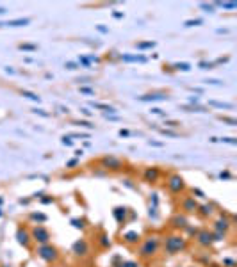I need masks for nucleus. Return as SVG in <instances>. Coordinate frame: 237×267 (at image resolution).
I'll use <instances>...</instances> for the list:
<instances>
[{
	"label": "nucleus",
	"mask_w": 237,
	"mask_h": 267,
	"mask_svg": "<svg viewBox=\"0 0 237 267\" xmlns=\"http://www.w3.org/2000/svg\"><path fill=\"white\" fill-rule=\"evenodd\" d=\"M120 136H121V137H128V136H130V132H128V130H123V128H121V130H120Z\"/></svg>",
	"instance_id": "50"
},
{
	"label": "nucleus",
	"mask_w": 237,
	"mask_h": 267,
	"mask_svg": "<svg viewBox=\"0 0 237 267\" xmlns=\"http://www.w3.org/2000/svg\"><path fill=\"white\" fill-rule=\"evenodd\" d=\"M202 23H203V20L195 18V20H187L185 23H184V27H198V25H202Z\"/></svg>",
	"instance_id": "26"
},
{
	"label": "nucleus",
	"mask_w": 237,
	"mask_h": 267,
	"mask_svg": "<svg viewBox=\"0 0 237 267\" xmlns=\"http://www.w3.org/2000/svg\"><path fill=\"white\" fill-rule=\"evenodd\" d=\"M96 30H98V32H102V34H107V32H109V29H107V27H102V25H98V27H96Z\"/></svg>",
	"instance_id": "45"
},
{
	"label": "nucleus",
	"mask_w": 237,
	"mask_h": 267,
	"mask_svg": "<svg viewBox=\"0 0 237 267\" xmlns=\"http://www.w3.org/2000/svg\"><path fill=\"white\" fill-rule=\"evenodd\" d=\"M164 248H166L168 253L173 255V253H177V251H180V249L185 248V239L180 237V235H169V237H166Z\"/></svg>",
	"instance_id": "1"
},
{
	"label": "nucleus",
	"mask_w": 237,
	"mask_h": 267,
	"mask_svg": "<svg viewBox=\"0 0 237 267\" xmlns=\"http://www.w3.org/2000/svg\"><path fill=\"white\" fill-rule=\"evenodd\" d=\"M226 32H228L226 29H218V34H226Z\"/></svg>",
	"instance_id": "57"
},
{
	"label": "nucleus",
	"mask_w": 237,
	"mask_h": 267,
	"mask_svg": "<svg viewBox=\"0 0 237 267\" xmlns=\"http://www.w3.org/2000/svg\"><path fill=\"white\" fill-rule=\"evenodd\" d=\"M91 107L103 110V112H105L107 116H109V114H114V112H116V109H114V107H111V105H105V103H98V102H91Z\"/></svg>",
	"instance_id": "15"
},
{
	"label": "nucleus",
	"mask_w": 237,
	"mask_h": 267,
	"mask_svg": "<svg viewBox=\"0 0 237 267\" xmlns=\"http://www.w3.org/2000/svg\"><path fill=\"white\" fill-rule=\"evenodd\" d=\"M209 105L218 107V109H233V103H225V102H216V100H209Z\"/></svg>",
	"instance_id": "22"
},
{
	"label": "nucleus",
	"mask_w": 237,
	"mask_h": 267,
	"mask_svg": "<svg viewBox=\"0 0 237 267\" xmlns=\"http://www.w3.org/2000/svg\"><path fill=\"white\" fill-rule=\"evenodd\" d=\"M71 225H73L75 228L82 230V228H84V221H82V219H71Z\"/></svg>",
	"instance_id": "31"
},
{
	"label": "nucleus",
	"mask_w": 237,
	"mask_h": 267,
	"mask_svg": "<svg viewBox=\"0 0 237 267\" xmlns=\"http://www.w3.org/2000/svg\"><path fill=\"white\" fill-rule=\"evenodd\" d=\"M207 84H214V85H219L221 84V80H216V78H210V80H205Z\"/></svg>",
	"instance_id": "47"
},
{
	"label": "nucleus",
	"mask_w": 237,
	"mask_h": 267,
	"mask_svg": "<svg viewBox=\"0 0 237 267\" xmlns=\"http://www.w3.org/2000/svg\"><path fill=\"white\" fill-rule=\"evenodd\" d=\"M30 237L43 246V244H48V240H50V232H48L45 226H36V228L32 230V235H30Z\"/></svg>",
	"instance_id": "4"
},
{
	"label": "nucleus",
	"mask_w": 237,
	"mask_h": 267,
	"mask_svg": "<svg viewBox=\"0 0 237 267\" xmlns=\"http://www.w3.org/2000/svg\"><path fill=\"white\" fill-rule=\"evenodd\" d=\"M223 262H225L226 265H230V267H233V265H235V263H233V260H230V258H225Z\"/></svg>",
	"instance_id": "54"
},
{
	"label": "nucleus",
	"mask_w": 237,
	"mask_h": 267,
	"mask_svg": "<svg viewBox=\"0 0 237 267\" xmlns=\"http://www.w3.org/2000/svg\"><path fill=\"white\" fill-rule=\"evenodd\" d=\"M75 125H79V126H86V128H93V125H91L89 121H75Z\"/></svg>",
	"instance_id": "34"
},
{
	"label": "nucleus",
	"mask_w": 237,
	"mask_h": 267,
	"mask_svg": "<svg viewBox=\"0 0 237 267\" xmlns=\"http://www.w3.org/2000/svg\"><path fill=\"white\" fill-rule=\"evenodd\" d=\"M118 267H139L136 262H123V263H120Z\"/></svg>",
	"instance_id": "36"
},
{
	"label": "nucleus",
	"mask_w": 237,
	"mask_h": 267,
	"mask_svg": "<svg viewBox=\"0 0 237 267\" xmlns=\"http://www.w3.org/2000/svg\"><path fill=\"white\" fill-rule=\"evenodd\" d=\"M159 169L157 167H148L146 171H144V178H146V180L148 182H155L157 180V178H159Z\"/></svg>",
	"instance_id": "16"
},
{
	"label": "nucleus",
	"mask_w": 237,
	"mask_h": 267,
	"mask_svg": "<svg viewBox=\"0 0 237 267\" xmlns=\"http://www.w3.org/2000/svg\"><path fill=\"white\" fill-rule=\"evenodd\" d=\"M100 164H102L105 169H112V171H118V169L123 167V162H121L120 159H116V157H105V159H102Z\"/></svg>",
	"instance_id": "6"
},
{
	"label": "nucleus",
	"mask_w": 237,
	"mask_h": 267,
	"mask_svg": "<svg viewBox=\"0 0 237 267\" xmlns=\"http://www.w3.org/2000/svg\"><path fill=\"white\" fill-rule=\"evenodd\" d=\"M79 62L84 66V68H89V61H88V57H79Z\"/></svg>",
	"instance_id": "35"
},
{
	"label": "nucleus",
	"mask_w": 237,
	"mask_h": 267,
	"mask_svg": "<svg viewBox=\"0 0 237 267\" xmlns=\"http://www.w3.org/2000/svg\"><path fill=\"white\" fill-rule=\"evenodd\" d=\"M18 48H20V50H23V52H36V50H37L36 44H30V43H21Z\"/></svg>",
	"instance_id": "24"
},
{
	"label": "nucleus",
	"mask_w": 237,
	"mask_h": 267,
	"mask_svg": "<svg viewBox=\"0 0 237 267\" xmlns=\"http://www.w3.org/2000/svg\"><path fill=\"white\" fill-rule=\"evenodd\" d=\"M152 114H157V116H166V114L162 112V109H159V107H154V109H152Z\"/></svg>",
	"instance_id": "39"
},
{
	"label": "nucleus",
	"mask_w": 237,
	"mask_h": 267,
	"mask_svg": "<svg viewBox=\"0 0 237 267\" xmlns=\"http://www.w3.org/2000/svg\"><path fill=\"white\" fill-rule=\"evenodd\" d=\"M171 222H173V226H175V228H185V226H187V219H185L184 215H177V217H173V221H171Z\"/></svg>",
	"instance_id": "19"
},
{
	"label": "nucleus",
	"mask_w": 237,
	"mask_h": 267,
	"mask_svg": "<svg viewBox=\"0 0 237 267\" xmlns=\"http://www.w3.org/2000/svg\"><path fill=\"white\" fill-rule=\"evenodd\" d=\"M154 47H155V41H137L136 43V48H139V50H150Z\"/></svg>",
	"instance_id": "20"
},
{
	"label": "nucleus",
	"mask_w": 237,
	"mask_h": 267,
	"mask_svg": "<svg viewBox=\"0 0 237 267\" xmlns=\"http://www.w3.org/2000/svg\"><path fill=\"white\" fill-rule=\"evenodd\" d=\"M121 61H123V62H146L148 59H146L144 55H139V54H137V55H136V54H134V55H132V54H125V55H121Z\"/></svg>",
	"instance_id": "12"
},
{
	"label": "nucleus",
	"mask_w": 237,
	"mask_h": 267,
	"mask_svg": "<svg viewBox=\"0 0 237 267\" xmlns=\"http://www.w3.org/2000/svg\"><path fill=\"white\" fill-rule=\"evenodd\" d=\"M54 199L52 198H41V203H45V205H48V203H52Z\"/></svg>",
	"instance_id": "51"
},
{
	"label": "nucleus",
	"mask_w": 237,
	"mask_h": 267,
	"mask_svg": "<svg viewBox=\"0 0 237 267\" xmlns=\"http://www.w3.org/2000/svg\"><path fill=\"white\" fill-rule=\"evenodd\" d=\"M221 121H225V123H230L232 126H235V125H237V121H235L233 118H221Z\"/></svg>",
	"instance_id": "40"
},
{
	"label": "nucleus",
	"mask_w": 237,
	"mask_h": 267,
	"mask_svg": "<svg viewBox=\"0 0 237 267\" xmlns=\"http://www.w3.org/2000/svg\"><path fill=\"white\" fill-rule=\"evenodd\" d=\"M173 68L178 70V71H189V70H191V64H187V62H175Z\"/></svg>",
	"instance_id": "25"
},
{
	"label": "nucleus",
	"mask_w": 237,
	"mask_h": 267,
	"mask_svg": "<svg viewBox=\"0 0 237 267\" xmlns=\"http://www.w3.org/2000/svg\"><path fill=\"white\" fill-rule=\"evenodd\" d=\"M37 256L43 258L45 262H55L59 253H57V249L54 246H50V244H43V246L37 248Z\"/></svg>",
	"instance_id": "3"
},
{
	"label": "nucleus",
	"mask_w": 237,
	"mask_h": 267,
	"mask_svg": "<svg viewBox=\"0 0 237 267\" xmlns=\"http://www.w3.org/2000/svg\"><path fill=\"white\" fill-rule=\"evenodd\" d=\"M228 228H230V221H228V219L221 217V219H218V221H216V232L225 233V232H228Z\"/></svg>",
	"instance_id": "17"
},
{
	"label": "nucleus",
	"mask_w": 237,
	"mask_h": 267,
	"mask_svg": "<svg viewBox=\"0 0 237 267\" xmlns=\"http://www.w3.org/2000/svg\"><path fill=\"white\" fill-rule=\"evenodd\" d=\"M73 253L75 255H79V256H82V255H86L88 253V242L86 240H77L75 244H73Z\"/></svg>",
	"instance_id": "9"
},
{
	"label": "nucleus",
	"mask_w": 237,
	"mask_h": 267,
	"mask_svg": "<svg viewBox=\"0 0 237 267\" xmlns=\"http://www.w3.org/2000/svg\"><path fill=\"white\" fill-rule=\"evenodd\" d=\"M21 96H23V98H29V100H32V102H39V100H41V98H39L36 93L27 91V89H23V91H21Z\"/></svg>",
	"instance_id": "23"
},
{
	"label": "nucleus",
	"mask_w": 237,
	"mask_h": 267,
	"mask_svg": "<svg viewBox=\"0 0 237 267\" xmlns=\"http://www.w3.org/2000/svg\"><path fill=\"white\" fill-rule=\"evenodd\" d=\"M182 208L185 210V212H196L198 210V205H196V201H195V198H187V199H184L182 201Z\"/></svg>",
	"instance_id": "13"
},
{
	"label": "nucleus",
	"mask_w": 237,
	"mask_h": 267,
	"mask_svg": "<svg viewBox=\"0 0 237 267\" xmlns=\"http://www.w3.org/2000/svg\"><path fill=\"white\" fill-rule=\"evenodd\" d=\"M198 242L202 244V246H210V244L214 242V239H212V233H210V232H207V230L200 232V233H198Z\"/></svg>",
	"instance_id": "10"
},
{
	"label": "nucleus",
	"mask_w": 237,
	"mask_h": 267,
	"mask_svg": "<svg viewBox=\"0 0 237 267\" xmlns=\"http://www.w3.org/2000/svg\"><path fill=\"white\" fill-rule=\"evenodd\" d=\"M6 11H7L6 7H0V14H6Z\"/></svg>",
	"instance_id": "58"
},
{
	"label": "nucleus",
	"mask_w": 237,
	"mask_h": 267,
	"mask_svg": "<svg viewBox=\"0 0 237 267\" xmlns=\"http://www.w3.org/2000/svg\"><path fill=\"white\" fill-rule=\"evenodd\" d=\"M192 194H196L198 198H205V196H203V192H202L200 189H192Z\"/></svg>",
	"instance_id": "49"
},
{
	"label": "nucleus",
	"mask_w": 237,
	"mask_h": 267,
	"mask_svg": "<svg viewBox=\"0 0 237 267\" xmlns=\"http://www.w3.org/2000/svg\"><path fill=\"white\" fill-rule=\"evenodd\" d=\"M150 144H154V146H162V143H157V141H150Z\"/></svg>",
	"instance_id": "56"
},
{
	"label": "nucleus",
	"mask_w": 237,
	"mask_h": 267,
	"mask_svg": "<svg viewBox=\"0 0 237 267\" xmlns=\"http://www.w3.org/2000/svg\"><path fill=\"white\" fill-rule=\"evenodd\" d=\"M80 93H84V95H93L95 91H93L91 87H80Z\"/></svg>",
	"instance_id": "41"
},
{
	"label": "nucleus",
	"mask_w": 237,
	"mask_h": 267,
	"mask_svg": "<svg viewBox=\"0 0 237 267\" xmlns=\"http://www.w3.org/2000/svg\"><path fill=\"white\" fill-rule=\"evenodd\" d=\"M161 134H164V136H169V137H177V132H171V130H161Z\"/></svg>",
	"instance_id": "38"
},
{
	"label": "nucleus",
	"mask_w": 237,
	"mask_h": 267,
	"mask_svg": "<svg viewBox=\"0 0 237 267\" xmlns=\"http://www.w3.org/2000/svg\"><path fill=\"white\" fill-rule=\"evenodd\" d=\"M30 23V18H16V20H9L6 21V27H25Z\"/></svg>",
	"instance_id": "11"
},
{
	"label": "nucleus",
	"mask_w": 237,
	"mask_h": 267,
	"mask_svg": "<svg viewBox=\"0 0 237 267\" xmlns=\"http://www.w3.org/2000/svg\"><path fill=\"white\" fill-rule=\"evenodd\" d=\"M168 189L171 191V192H180L182 189H184V180H182V176H178V174H171L169 176V180H168Z\"/></svg>",
	"instance_id": "5"
},
{
	"label": "nucleus",
	"mask_w": 237,
	"mask_h": 267,
	"mask_svg": "<svg viewBox=\"0 0 237 267\" xmlns=\"http://www.w3.org/2000/svg\"><path fill=\"white\" fill-rule=\"evenodd\" d=\"M100 246H102V248H109V246H111V240H109V237H107L105 233L100 235Z\"/></svg>",
	"instance_id": "28"
},
{
	"label": "nucleus",
	"mask_w": 237,
	"mask_h": 267,
	"mask_svg": "<svg viewBox=\"0 0 237 267\" xmlns=\"http://www.w3.org/2000/svg\"><path fill=\"white\" fill-rule=\"evenodd\" d=\"M62 144H64V146H71V144H73V141H71L70 137L64 136V137H62Z\"/></svg>",
	"instance_id": "42"
},
{
	"label": "nucleus",
	"mask_w": 237,
	"mask_h": 267,
	"mask_svg": "<svg viewBox=\"0 0 237 267\" xmlns=\"http://www.w3.org/2000/svg\"><path fill=\"white\" fill-rule=\"evenodd\" d=\"M200 208V214L202 215H212L214 214V205L212 203H205L203 207H198Z\"/></svg>",
	"instance_id": "21"
},
{
	"label": "nucleus",
	"mask_w": 237,
	"mask_h": 267,
	"mask_svg": "<svg viewBox=\"0 0 237 267\" xmlns=\"http://www.w3.org/2000/svg\"><path fill=\"white\" fill-rule=\"evenodd\" d=\"M16 239H18V242L21 244V246L27 248L29 244H30V239H32V237L29 235V232H27L25 228H18V230H16Z\"/></svg>",
	"instance_id": "8"
},
{
	"label": "nucleus",
	"mask_w": 237,
	"mask_h": 267,
	"mask_svg": "<svg viewBox=\"0 0 237 267\" xmlns=\"http://www.w3.org/2000/svg\"><path fill=\"white\" fill-rule=\"evenodd\" d=\"M30 219H32V221H39V222H45L48 217H47L45 214H36V212H34V214H30Z\"/></svg>",
	"instance_id": "29"
},
{
	"label": "nucleus",
	"mask_w": 237,
	"mask_h": 267,
	"mask_svg": "<svg viewBox=\"0 0 237 267\" xmlns=\"http://www.w3.org/2000/svg\"><path fill=\"white\" fill-rule=\"evenodd\" d=\"M157 249H159V237L154 235V237H148L144 240V244L139 249V255L141 256H152V255L157 253Z\"/></svg>",
	"instance_id": "2"
},
{
	"label": "nucleus",
	"mask_w": 237,
	"mask_h": 267,
	"mask_svg": "<svg viewBox=\"0 0 237 267\" xmlns=\"http://www.w3.org/2000/svg\"><path fill=\"white\" fill-rule=\"evenodd\" d=\"M64 68H68V70H79L80 66L75 64V62H66V64H64Z\"/></svg>",
	"instance_id": "33"
},
{
	"label": "nucleus",
	"mask_w": 237,
	"mask_h": 267,
	"mask_svg": "<svg viewBox=\"0 0 237 267\" xmlns=\"http://www.w3.org/2000/svg\"><path fill=\"white\" fill-rule=\"evenodd\" d=\"M80 110H82V114H84V116H88V118L91 116V110H89V109H80Z\"/></svg>",
	"instance_id": "53"
},
{
	"label": "nucleus",
	"mask_w": 237,
	"mask_h": 267,
	"mask_svg": "<svg viewBox=\"0 0 237 267\" xmlns=\"http://www.w3.org/2000/svg\"><path fill=\"white\" fill-rule=\"evenodd\" d=\"M198 66H200L202 70H214V66H216V64H214V62H207V61H202Z\"/></svg>",
	"instance_id": "30"
},
{
	"label": "nucleus",
	"mask_w": 237,
	"mask_h": 267,
	"mask_svg": "<svg viewBox=\"0 0 237 267\" xmlns=\"http://www.w3.org/2000/svg\"><path fill=\"white\" fill-rule=\"evenodd\" d=\"M123 240H125L127 244H137V242L141 240V235H139L137 232H127V233L123 235Z\"/></svg>",
	"instance_id": "14"
},
{
	"label": "nucleus",
	"mask_w": 237,
	"mask_h": 267,
	"mask_svg": "<svg viewBox=\"0 0 237 267\" xmlns=\"http://www.w3.org/2000/svg\"><path fill=\"white\" fill-rule=\"evenodd\" d=\"M216 6L223 7V9H235L237 7V2H216Z\"/></svg>",
	"instance_id": "27"
},
{
	"label": "nucleus",
	"mask_w": 237,
	"mask_h": 267,
	"mask_svg": "<svg viewBox=\"0 0 237 267\" xmlns=\"http://www.w3.org/2000/svg\"><path fill=\"white\" fill-rule=\"evenodd\" d=\"M198 102H200L198 96H191V98H189V103H198Z\"/></svg>",
	"instance_id": "52"
},
{
	"label": "nucleus",
	"mask_w": 237,
	"mask_h": 267,
	"mask_svg": "<svg viewBox=\"0 0 237 267\" xmlns=\"http://www.w3.org/2000/svg\"><path fill=\"white\" fill-rule=\"evenodd\" d=\"M77 164H79V160H77V159H71V160H68L66 166H68V167H73V166H77Z\"/></svg>",
	"instance_id": "46"
},
{
	"label": "nucleus",
	"mask_w": 237,
	"mask_h": 267,
	"mask_svg": "<svg viewBox=\"0 0 237 267\" xmlns=\"http://www.w3.org/2000/svg\"><path fill=\"white\" fill-rule=\"evenodd\" d=\"M166 126H171V128H177V126H178V123H177V121H166Z\"/></svg>",
	"instance_id": "48"
},
{
	"label": "nucleus",
	"mask_w": 237,
	"mask_h": 267,
	"mask_svg": "<svg viewBox=\"0 0 237 267\" xmlns=\"http://www.w3.org/2000/svg\"><path fill=\"white\" fill-rule=\"evenodd\" d=\"M219 178H221V180H230L232 174H230L228 171H223V173H219Z\"/></svg>",
	"instance_id": "37"
},
{
	"label": "nucleus",
	"mask_w": 237,
	"mask_h": 267,
	"mask_svg": "<svg viewBox=\"0 0 237 267\" xmlns=\"http://www.w3.org/2000/svg\"><path fill=\"white\" fill-rule=\"evenodd\" d=\"M200 9H203L205 13H214V6L212 4H200Z\"/></svg>",
	"instance_id": "32"
},
{
	"label": "nucleus",
	"mask_w": 237,
	"mask_h": 267,
	"mask_svg": "<svg viewBox=\"0 0 237 267\" xmlns=\"http://www.w3.org/2000/svg\"><path fill=\"white\" fill-rule=\"evenodd\" d=\"M139 102H164L168 100V95L166 93H150V95H143V96H137Z\"/></svg>",
	"instance_id": "7"
},
{
	"label": "nucleus",
	"mask_w": 237,
	"mask_h": 267,
	"mask_svg": "<svg viewBox=\"0 0 237 267\" xmlns=\"http://www.w3.org/2000/svg\"><path fill=\"white\" fill-rule=\"evenodd\" d=\"M114 217H116V221L118 222H123L125 221V215H127V208L125 207H118V208H114Z\"/></svg>",
	"instance_id": "18"
},
{
	"label": "nucleus",
	"mask_w": 237,
	"mask_h": 267,
	"mask_svg": "<svg viewBox=\"0 0 237 267\" xmlns=\"http://www.w3.org/2000/svg\"><path fill=\"white\" fill-rule=\"evenodd\" d=\"M0 215H2V212H0Z\"/></svg>",
	"instance_id": "59"
},
{
	"label": "nucleus",
	"mask_w": 237,
	"mask_h": 267,
	"mask_svg": "<svg viewBox=\"0 0 237 267\" xmlns=\"http://www.w3.org/2000/svg\"><path fill=\"white\" fill-rule=\"evenodd\" d=\"M34 112H36V114H39V116H45V118L48 116V112H45L43 109H34Z\"/></svg>",
	"instance_id": "44"
},
{
	"label": "nucleus",
	"mask_w": 237,
	"mask_h": 267,
	"mask_svg": "<svg viewBox=\"0 0 237 267\" xmlns=\"http://www.w3.org/2000/svg\"><path fill=\"white\" fill-rule=\"evenodd\" d=\"M223 143H228V144H237V141H235V137H225V139H221Z\"/></svg>",
	"instance_id": "43"
},
{
	"label": "nucleus",
	"mask_w": 237,
	"mask_h": 267,
	"mask_svg": "<svg viewBox=\"0 0 237 267\" xmlns=\"http://www.w3.org/2000/svg\"><path fill=\"white\" fill-rule=\"evenodd\" d=\"M112 16H114V18H118V20H120V18H123V13H112Z\"/></svg>",
	"instance_id": "55"
}]
</instances>
